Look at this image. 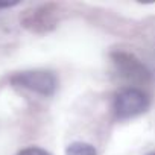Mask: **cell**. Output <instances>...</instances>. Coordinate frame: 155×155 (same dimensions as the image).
Masks as SVG:
<instances>
[{"instance_id": "1", "label": "cell", "mask_w": 155, "mask_h": 155, "mask_svg": "<svg viewBox=\"0 0 155 155\" xmlns=\"http://www.w3.org/2000/svg\"><path fill=\"white\" fill-rule=\"evenodd\" d=\"M150 105L149 96L137 87H123L120 88L113 101V110L119 120H129L137 116H141L147 111Z\"/></svg>"}, {"instance_id": "2", "label": "cell", "mask_w": 155, "mask_h": 155, "mask_svg": "<svg viewBox=\"0 0 155 155\" xmlns=\"http://www.w3.org/2000/svg\"><path fill=\"white\" fill-rule=\"evenodd\" d=\"M11 84L41 96H53L58 88L55 73L49 70H26L11 76Z\"/></svg>"}, {"instance_id": "3", "label": "cell", "mask_w": 155, "mask_h": 155, "mask_svg": "<svg viewBox=\"0 0 155 155\" xmlns=\"http://www.w3.org/2000/svg\"><path fill=\"white\" fill-rule=\"evenodd\" d=\"M113 64L116 65L117 73L123 78V79L132 81V82H144L149 78V71L143 65V62L135 58L132 53L128 52H113L111 53Z\"/></svg>"}, {"instance_id": "4", "label": "cell", "mask_w": 155, "mask_h": 155, "mask_svg": "<svg viewBox=\"0 0 155 155\" xmlns=\"http://www.w3.org/2000/svg\"><path fill=\"white\" fill-rule=\"evenodd\" d=\"M65 155H97L94 146L84 141H73L67 146Z\"/></svg>"}, {"instance_id": "5", "label": "cell", "mask_w": 155, "mask_h": 155, "mask_svg": "<svg viewBox=\"0 0 155 155\" xmlns=\"http://www.w3.org/2000/svg\"><path fill=\"white\" fill-rule=\"evenodd\" d=\"M17 155H52V153H49L46 149H43V147H38V146H29V147H25V149H21Z\"/></svg>"}, {"instance_id": "6", "label": "cell", "mask_w": 155, "mask_h": 155, "mask_svg": "<svg viewBox=\"0 0 155 155\" xmlns=\"http://www.w3.org/2000/svg\"><path fill=\"white\" fill-rule=\"evenodd\" d=\"M17 2H11V3H2L0 2V8H11V6H15Z\"/></svg>"}, {"instance_id": "7", "label": "cell", "mask_w": 155, "mask_h": 155, "mask_svg": "<svg viewBox=\"0 0 155 155\" xmlns=\"http://www.w3.org/2000/svg\"><path fill=\"white\" fill-rule=\"evenodd\" d=\"M147 155H155V150H153V152H150V153H147Z\"/></svg>"}]
</instances>
